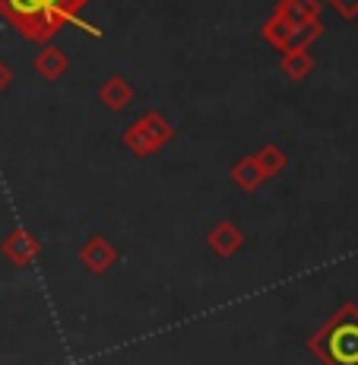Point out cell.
Listing matches in <instances>:
<instances>
[{
  "instance_id": "1",
  "label": "cell",
  "mask_w": 358,
  "mask_h": 365,
  "mask_svg": "<svg viewBox=\"0 0 358 365\" xmlns=\"http://www.w3.org/2000/svg\"><path fill=\"white\" fill-rule=\"evenodd\" d=\"M89 0H0V16L10 29H16L26 41L51 45V38L67 26H80L89 35H102V29L80 16Z\"/></svg>"
},
{
  "instance_id": "2",
  "label": "cell",
  "mask_w": 358,
  "mask_h": 365,
  "mask_svg": "<svg viewBox=\"0 0 358 365\" xmlns=\"http://www.w3.org/2000/svg\"><path fill=\"white\" fill-rule=\"evenodd\" d=\"M307 353L320 365H358V305L342 302L311 336Z\"/></svg>"
},
{
  "instance_id": "3",
  "label": "cell",
  "mask_w": 358,
  "mask_h": 365,
  "mask_svg": "<svg viewBox=\"0 0 358 365\" xmlns=\"http://www.w3.org/2000/svg\"><path fill=\"white\" fill-rule=\"evenodd\" d=\"M260 35H263L266 45H273L279 54H283V51H295V48H311L314 41L324 35V23L298 26V23H292V19L273 13V16L260 26Z\"/></svg>"
},
{
  "instance_id": "4",
  "label": "cell",
  "mask_w": 358,
  "mask_h": 365,
  "mask_svg": "<svg viewBox=\"0 0 358 365\" xmlns=\"http://www.w3.org/2000/svg\"><path fill=\"white\" fill-rule=\"evenodd\" d=\"M0 255L16 267V270H26V267L41 257V238L35 232H29V229L16 226L4 242H0Z\"/></svg>"
},
{
  "instance_id": "5",
  "label": "cell",
  "mask_w": 358,
  "mask_h": 365,
  "mask_svg": "<svg viewBox=\"0 0 358 365\" xmlns=\"http://www.w3.org/2000/svg\"><path fill=\"white\" fill-rule=\"evenodd\" d=\"M80 264L86 267L89 273L102 277V273L115 270L121 264V251H117L115 242H108L105 235H89L86 242L80 245Z\"/></svg>"
},
{
  "instance_id": "6",
  "label": "cell",
  "mask_w": 358,
  "mask_h": 365,
  "mask_svg": "<svg viewBox=\"0 0 358 365\" xmlns=\"http://www.w3.org/2000/svg\"><path fill=\"white\" fill-rule=\"evenodd\" d=\"M206 245L209 251H213L216 257H222V261H228V257H235L238 251L248 245V235L241 232V226L231 220H219L213 229L206 232Z\"/></svg>"
},
{
  "instance_id": "7",
  "label": "cell",
  "mask_w": 358,
  "mask_h": 365,
  "mask_svg": "<svg viewBox=\"0 0 358 365\" xmlns=\"http://www.w3.org/2000/svg\"><path fill=\"white\" fill-rule=\"evenodd\" d=\"M137 124H139V130H143L146 143H149L152 156H156V153H162L165 146L174 140V124L168 121L162 111H146L143 118H137Z\"/></svg>"
},
{
  "instance_id": "8",
  "label": "cell",
  "mask_w": 358,
  "mask_h": 365,
  "mask_svg": "<svg viewBox=\"0 0 358 365\" xmlns=\"http://www.w3.org/2000/svg\"><path fill=\"white\" fill-rule=\"evenodd\" d=\"M32 67L38 70V76L41 80H60V76L70 70V58L64 54V48H58V45H41V51L35 54V61H32Z\"/></svg>"
},
{
  "instance_id": "9",
  "label": "cell",
  "mask_w": 358,
  "mask_h": 365,
  "mask_svg": "<svg viewBox=\"0 0 358 365\" xmlns=\"http://www.w3.org/2000/svg\"><path fill=\"white\" fill-rule=\"evenodd\" d=\"M133 96H137V93H133V86L124 80L121 73L108 76V80L98 86V102H102L108 111H124L133 102Z\"/></svg>"
},
{
  "instance_id": "10",
  "label": "cell",
  "mask_w": 358,
  "mask_h": 365,
  "mask_svg": "<svg viewBox=\"0 0 358 365\" xmlns=\"http://www.w3.org/2000/svg\"><path fill=\"white\" fill-rule=\"evenodd\" d=\"M228 178H231V185L238 187V191H244V194H257L260 191V185H263V175H260V168H257L254 163V156H241L235 165L228 168Z\"/></svg>"
},
{
  "instance_id": "11",
  "label": "cell",
  "mask_w": 358,
  "mask_h": 365,
  "mask_svg": "<svg viewBox=\"0 0 358 365\" xmlns=\"http://www.w3.org/2000/svg\"><path fill=\"white\" fill-rule=\"evenodd\" d=\"M320 10H324L320 0H279L273 13H279V16L292 19L298 26H307V23H320Z\"/></svg>"
},
{
  "instance_id": "12",
  "label": "cell",
  "mask_w": 358,
  "mask_h": 365,
  "mask_svg": "<svg viewBox=\"0 0 358 365\" xmlns=\"http://www.w3.org/2000/svg\"><path fill=\"white\" fill-rule=\"evenodd\" d=\"M251 156H254V163H257V168H260V175L266 181L276 178V175H283L285 168H289V156H285V150L276 146V143H263L260 150L251 153Z\"/></svg>"
},
{
  "instance_id": "13",
  "label": "cell",
  "mask_w": 358,
  "mask_h": 365,
  "mask_svg": "<svg viewBox=\"0 0 358 365\" xmlns=\"http://www.w3.org/2000/svg\"><path fill=\"white\" fill-rule=\"evenodd\" d=\"M279 70H283L289 80L295 83H301V80H307L311 76V70H314V58H311V51L307 48H295V51H283V58H279Z\"/></svg>"
},
{
  "instance_id": "14",
  "label": "cell",
  "mask_w": 358,
  "mask_h": 365,
  "mask_svg": "<svg viewBox=\"0 0 358 365\" xmlns=\"http://www.w3.org/2000/svg\"><path fill=\"white\" fill-rule=\"evenodd\" d=\"M124 146L133 153L137 159H149L152 156V150H149V143H146V137H143V130H139V124L133 121L127 130H124Z\"/></svg>"
},
{
  "instance_id": "15",
  "label": "cell",
  "mask_w": 358,
  "mask_h": 365,
  "mask_svg": "<svg viewBox=\"0 0 358 365\" xmlns=\"http://www.w3.org/2000/svg\"><path fill=\"white\" fill-rule=\"evenodd\" d=\"M327 4L336 10V16H342V19H358V0H327Z\"/></svg>"
},
{
  "instance_id": "16",
  "label": "cell",
  "mask_w": 358,
  "mask_h": 365,
  "mask_svg": "<svg viewBox=\"0 0 358 365\" xmlns=\"http://www.w3.org/2000/svg\"><path fill=\"white\" fill-rule=\"evenodd\" d=\"M10 86H13V70L6 67L4 61H0V96H4L6 89H10Z\"/></svg>"
}]
</instances>
